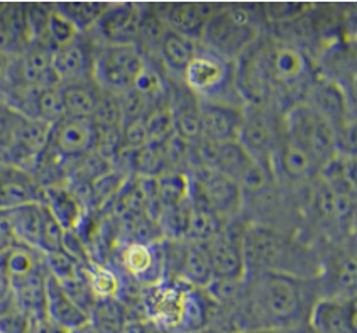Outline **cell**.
Returning a JSON list of instances; mask_svg holds the SVG:
<instances>
[{
    "mask_svg": "<svg viewBox=\"0 0 357 333\" xmlns=\"http://www.w3.org/2000/svg\"><path fill=\"white\" fill-rule=\"evenodd\" d=\"M322 296L320 279L273 272H248L239 303L231 311L242 330L289 332L307 327L308 315Z\"/></svg>",
    "mask_w": 357,
    "mask_h": 333,
    "instance_id": "obj_1",
    "label": "cell"
},
{
    "mask_svg": "<svg viewBox=\"0 0 357 333\" xmlns=\"http://www.w3.org/2000/svg\"><path fill=\"white\" fill-rule=\"evenodd\" d=\"M242 252L248 272H273L301 279H320L324 272L325 254L303 230L244 222Z\"/></svg>",
    "mask_w": 357,
    "mask_h": 333,
    "instance_id": "obj_2",
    "label": "cell"
},
{
    "mask_svg": "<svg viewBox=\"0 0 357 333\" xmlns=\"http://www.w3.org/2000/svg\"><path fill=\"white\" fill-rule=\"evenodd\" d=\"M256 6L219 3L202 34V46L236 63L263 34Z\"/></svg>",
    "mask_w": 357,
    "mask_h": 333,
    "instance_id": "obj_3",
    "label": "cell"
},
{
    "mask_svg": "<svg viewBox=\"0 0 357 333\" xmlns=\"http://www.w3.org/2000/svg\"><path fill=\"white\" fill-rule=\"evenodd\" d=\"M181 82L198 100L245 105L237 90L236 63L205 49L204 46L185 70Z\"/></svg>",
    "mask_w": 357,
    "mask_h": 333,
    "instance_id": "obj_4",
    "label": "cell"
},
{
    "mask_svg": "<svg viewBox=\"0 0 357 333\" xmlns=\"http://www.w3.org/2000/svg\"><path fill=\"white\" fill-rule=\"evenodd\" d=\"M283 112L276 105H244L237 142L249 156L269 168L283 139Z\"/></svg>",
    "mask_w": 357,
    "mask_h": 333,
    "instance_id": "obj_5",
    "label": "cell"
},
{
    "mask_svg": "<svg viewBox=\"0 0 357 333\" xmlns=\"http://www.w3.org/2000/svg\"><path fill=\"white\" fill-rule=\"evenodd\" d=\"M146 66V56L137 46L97 45L93 80L104 92L119 95L134 86Z\"/></svg>",
    "mask_w": 357,
    "mask_h": 333,
    "instance_id": "obj_6",
    "label": "cell"
},
{
    "mask_svg": "<svg viewBox=\"0 0 357 333\" xmlns=\"http://www.w3.org/2000/svg\"><path fill=\"white\" fill-rule=\"evenodd\" d=\"M117 268H114L122 277H129L132 283L141 286H153L165 279V259H162L161 240H121L114 245Z\"/></svg>",
    "mask_w": 357,
    "mask_h": 333,
    "instance_id": "obj_7",
    "label": "cell"
},
{
    "mask_svg": "<svg viewBox=\"0 0 357 333\" xmlns=\"http://www.w3.org/2000/svg\"><path fill=\"white\" fill-rule=\"evenodd\" d=\"M190 185L225 224L241 219L244 193L229 176L210 168L188 169Z\"/></svg>",
    "mask_w": 357,
    "mask_h": 333,
    "instance_id": "obj_8",
    "label": "cell"
},
{
    "mask_svg": "<svg viewBox=\"0 0 357 333\" xmlns=\"http://www.w3.org/2000/svg\"><path fill=\"white\" fill-rule=\"evenodd\" d=\"M242 230L244 222L241 219L229 222L213 239L207 242L210 259H212L213 279L219 281H244L245 263L242 252Z\"/></svg>",
    "mask_w": 357,
    "mask_h": 333,
    "instance_id": "obj_9",
    "label": "cell"
},
{
    "mask_svg": "<svg viewBox=\"0 0 357 333\" xmlns=\"http://www.w3.org/2000/svg\"><path fill=\"white\" fill-rule=\"evenodd\" d=\"M141 14L142 3H109L89 34L97 45L137 46Z\"/></svg>",
    "mask_w": 357,
    "mask_h": 333,
    "instance_id": "obj_10",
    "label": "cell"
},
{
    "mask_svg": "<svg viewBox=\"0 0 357 333\" xmlns=\"http://www.w3.org/2000/svg\"><path fill=\"white\" fill-rule=\"evenodd\" d=\"M47 148L63 161L80 160L95 150V125L92 118L63 117L51 125Z\"/></svg>",
    "mask_w": 357,
    "mask_h": 333,
    "instance_id": "obj_11",
    "label": "cell"
},
{
    "mask_svg": "<svg viewBox=\"0 0 357 333\" xmlns=\"http://www.w3.org/2000/svg\"><path fill=\"white\" fill-rule=\"evenodd\" d=\"M97 42L90 34H78L66 46L51 51V66L59 85L93 78V58Z\"/></svg>",
    "mask_w": 357,
    "mask_h": 333,
    "instance_id": "obj_12",
    "label": "cell"
},
{
    "mask_svg": "<svg viewBox=\"0 0 357 333\" xmlns=\"http://www.w3.org/2000/svg\"><path fill=\"white\" fill-rule=\"evenodd\" d=\"M47 220V208L43 201L26 203L0 212V227L9 232L17 244L27 245L41 252L43 235Z\"/></svg>",
    "mask_w": 357,
    "mask_h": 333,
    "instance_id": "obj_13",
    "label": "cell"
},
{
    "mask_svg": "<svg viewBox=\"0 0 357 333\" xmlns=\"http://www.w3.org/2000/svg\"><path fill=\"white\" fill-rule=\"evenodd\" d=\"M313 333H357L356 300L342 296H320L307 320Z\"/></svg>",
    "mask_w": 357,
    "mask_h": 333,
    "instance_id": "obj_14",
    "label": "cell"
},
{
    "mask_svg": "<svg viewBox=\"0 0 357 333\" xmlns=\"http://www.w3.org/2000/svg\"><path fill=\"white\" fill-rule=\"evenodd\" d=\"M242 117H244V105L200 100L202 137L213 142L237 141Z\"/></svg>",
    "mask_w": 357,
    "mask_h": 333,
    "instance_id": "obj_15",
    "label": "cell"
},
{
    "mask_svg": "<svg viewBox=\"0 0 357 333\" xmlns=\"http://www.w3.org/2000/svg\"><path fill=\"white\" fill-rule=\"evenodd\" d=\"M219 3H156L161 19L172 33L200 41L210 15Z\"/></svg>",
    "mask_w": 357,
    "mask_h": 333,
    "instance_id": "obj_16",
    "label": "cell"
},
{
    "mask_svg": "<svg viewBox=\"0 0 357 333\" xmlns=\"http://www.w3.org/2000/svg\"><path fill=\"white\" fill-rule=\"evenodd\" d=\"M43 203L65 232H77L89 215L85 201L66 181L46 186L43 189Z\"/></svg>",
    "mask_w": 357,
    "mask_h": 333,
    "instance_id": "obj_17",
    "label": "cell"
},
{
    "mask_svg": "<svg viewBox=\"0 0 357 333\" xmlns=\"http://www.w3.org/2000/svg\"><path fill=\"white\" fill-rule=\"evenodd\" d=\"M43 201V188L27 169L0 161V212Z\"/></svg>",
    "mask_w": 357,
    "mask_h": 333,
    "instance_id": "obj_18",
    "label": "cell"
},
{
    "mask_svg": "<svg viewBox=\"0 0 357 333\" xmlns=\"http://www.w3.org/2000/svg\"><path fill=\"white\" fill-rule=\"evenodd\" d=\"M46 318L47 322L66 333L78 330L90 323L89 313L71 300L61 283L53 276H47L46 283Z\"/></svg>",
    "mask_w": 357,
    "mask_h": 333,
    "instance_id": "obj_19",
    "label": "cell"
},
{
    "mask_svg": "<svg viewBox=\"0 0 357 333\" xmlns=\"http://www.w3.org/2000/svg\"><path fill=\"white\" fill-rule=\"evenodd\" d=\"M202 49V42L197 39L185 38V36L172 33L165 34L160 47H158L156 59L165 70V73L174 82H181L185 70L192 63V59L197 56L198 51Z\"/></svg>",
    "mask_w": 357,
    "mask_h": 333,
    "instance_id": "obj_20",
    "label": "cell"
},
{
    "mask_svg": "<svg viewBox=\"0 0 357 333\" xmlns=\"http://www.w3.org/2000/svg\"><path fill=\"white\" fill-rule=\"evenodd\" d=\"M59 92H61L65 117L93 118L102 97V88L95 83L93 78L61 83Z\"/></svg>",
    "mask_w": 357,
    "mask_h": 333,
    "instance_id": "obj_21",
    "label": "cell"
},
{
    "mask_svg": "<svg viewBox=\"0 0 357 333\" xmlns=\"http://www.w3.org/2000/svg\"><path fill=\"white\" fill-rule=\"evenodd\" d=\"M29 42L26 6L0 3V51L15 56Z\"/></svg>",
    "mask_w": 357,
    "mask_h": 333,
    "instance_id": "obj_22",
    "label": "cell"
},
{
    "mask_svg": "<svg viewBox=\"0 0 357 333\" xmlns=\"http://www.w3.org/2000/svg\"><path fill=\"white\" fill-rule=\"evenodd\" d=\"M188 203V229H186L185 240L208 242L227 225L204 200H202L200 195L192 188V185H190Z\"/></svg>",
    "mask_w": 357,
    "mask_h": 333,
    "instance_id": "obj_23",
    "label": "cell"
},
{
    "mask_svg": "<svg viewBox=\"0 0 357 333\" xmlns=\"http://www.w3.org/2000/svg\"><path fill=\"white\" fill-rule=\"evenodd\" d=\"M85 274L95 300H121L124 291V277L110 264L90 261L85 264Z\"/></svg>",
    "mask_w": 357,
    "mask_h": 333,
    "instance_id": "obj_24",
    "label": "cell"
},
{
    "mask_svg": "<svg viewBox=\"0 0 357 333\" xmlns=\"http://www.w3.org/2000/svg\"><path fill=\"white\" fill-rule=\"evenodd\" d=\"M127 318L122 300H97L90 311V327L97 333H121Z\"/></svg>",
    "mask_w": 357,
    "mask_h": 333,
    "instance_id": "obj_25",
    "label": "cell"
},
{
    "mask_svg": "<svg viewBox=\"0 0 357 333\" xmlns=\"http://www.w3.org/2000/svg\"><path fill=\"white\" fill-rule=\"evenodd\" d=\"M54 9L77 27L80 34H89L102 17L109 3L105 2H66L54 3Z\"/></svg>",
    "mask_w": 357,
    "mask_h": 333,
    "instance_id": "obj_26",
    "label": "cell"
},
{
    "mask_svg": "<svg viewBox=\"0 0 357 333\" xmlns=\"http://www.w3.org/2000/svg\"><path fill=\"white\" fill-rule=\"evenodd\" d=\"M257 7L261 21L264 26H281V24H291L307 17L313 6L310 3H261Z\"/></svg>",
    "mask_w": 357,
    "mask_h": 333,
    "instance_id": "obj_27",
    "label": "cell"
},
{
    "mask_svg": "<svg viewBox=\"0 0 357 333\" xmlns=\"http://www.w3.org/2000/svg\"><path fill=\"white\" fill-rule=\"evenodd\" d=\"M78 34L80 33L77 31V27H75L68 19L63 17V15L51 6L50 17H47L46 24L45 45L50 47L51 51L58 49V47L66 46L68 42L73 41Z\"/></svg>",
    "mask_w": 357,
    "mask_h": 333,
    "instance_id": "obj_28",
    "label": "cell"
},
{
    "mask_svg": "<svg viewBox=\"0 0 357 333\" xmlns=\"http://www.w3.org/2000/svg\"><path fill=\"white\" fill-rule=\"evenodd\" d=\"M33 320L17 307L0 315V333H31Z\"/></svg>",
    "mask_w": 357,
    "mask_h": 333,
    "instance_id": "obj_29",
    "label": "cell"
},
{
    "mask_svg": "<svg viewBox=\"0 0 357 333\" xmlns=\"http://www.w3.org/2000/svg\"><path fill=\"white\" fill-rule=\"evenodd\" d=\"M15 307V298L9 281L3 276H0V315L12 310Z\"/></svg>",
    "mask_w": 357,
    "mask_h": 333,
    "instance_id": "obj_30",
    "label": "cell"
},
{
    "mask_svg": "<svg viewBox=\"0 0 357 333\" xmlns=\"http://www.w3.org/2000/svg\"><path fill=\"white\" fill-rule=\"evenodd\" d=\"M237 333H288V332H278V330H245Z\"/></svg>",
    "mask_w": 357,
    "mask_h": 333,
    "instance_id": "obj_31",
    "label": "cell"
}]
</instances>
